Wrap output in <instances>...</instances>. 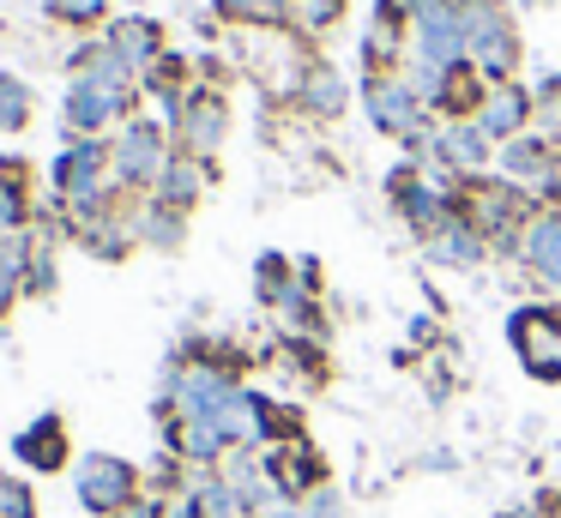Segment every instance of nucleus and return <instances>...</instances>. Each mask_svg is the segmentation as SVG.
<instances>
[{
  "instance_id": "nucleus-2",
  "label": "nucleus",
  "mask_w": 561,
  "mask_h": 518,
  "mask_svg": "<svg viewBox=\"0 0 561 518\" xmlns=\"http://www.w3.org/2000/svg\"><path fill=\"white\" fill-rule=\"evenodd\" d=\"M363 108L387 139L404 145V151H416V145L435 133V115L423 108V96L411 91L404 72H363Z\"/></svg>"
},
{
  "instance_id": "nucleus-11",
  "label": "nucleus",
  "mask_w": 561,
  "mask_h": 518,
  "mask_svg": "<svg viewBox=\"0 0 561 518\" xmlns=\"http://www.w3.org/2000/svg\"><path fill=\"white\" fill-rule=\"evenodd\" d=\"M428 260H435V265H453V272H471V265L489 260V241H483V229H477L465 211H453L447 223L428 235Z\"/></svg>"
},
{
  "instance_id": "nucleus-21",
  "label": "nucleus",
  "mask_w": 561,
  "mask_h": 518,
  "mask_svg": "<svg viewBox=\"0 0 561 518\" xmlns=\"http://www.w3.org/2000/svg\"><path fill=\"white\" fill-rule=\"evenodd\" d=\"M218 12H224V19H278V12H284V0H218Z\"/></svg>"
},
{
  "instance_id": "nucleus-19",
  "label": "nucleus",
  "mask_w": 561,
  "mask_h": 518,
  "mask_svg": "<svg viewBox=\"0 0 561 518\" xmlns=\"http://www.w3.org/2000/svg\"><path fill=\"white\" fill-rule=\"evenodd\" d=\"M284 12H290L296 31L320 36V31H332V24L344 19V0H284Z\"/></svg>"
},
{
  "instance_id": "nucleus-18",
  "label": "nucleus",
  "mask_w": 561,
  "mask_h": 518,
  "mask_svg": "<svg viewBox=\"0 0 561 518\" xmlns=\"http://www.w3.org/2000/svg\"><path fill=\"white\" fill-rule=\"evenodd\" d=\"M115 55H122L127 67H139V60H151V55H158V24H146V19H127V24H115Z\"/></svg>"
},
{
  "instance_id": "nucleus-8",
  "label": "nucleus",
  "mask_w": 561,
  "mask_h": 518,
  "mask_svg": "<svg viewBox=\"0 0 561 518\" xmlns=\"http://www.w3.org/2000/svg\"><path fill=\"white\" fill-rule=\"evenodd\" d=\"M513 260L531 272L537 289L561 296V211H531V223L519 229V253Z\"/></svg>"
},
{
  "instance_id": "nucleus-9",
  "label": "nucleus",
  "mask_w": 561,
  "mask_h": 518,
  "mask_svg": "<svg viewBox=\"0 0 561 518\" xmlns=\"http://www.w3.org/2000/svg\"><path fill=\"white\" fill-rule=\"evenodd\" d=\"M507 332H513V344H519L525 368H531L537 380H561V325L549 320L543 308H519L507 320Z\"/></svg>"
},
{
  "instance_id": "nucleus-6",
  "label": "nucleus",
  "mask_w": 561,
  "mask_h": 518,
  "mask_svg": "<svg viewBox=\"0 0 561 518\" xmlns=\"http://www.w3.org/2000/svg\"><path fill=\"white\" fill-rule=\"evenodd\" d=\"M79 500H85V513L122 518L127 506L139 500V470L115 452H91L85 464H79Z\"/></svg>"
},
{
  "instance_id": "nucleus-25",
  "label": "nucleus",
  "mask_w": 561,
  "mask_h": 518,
  "mask_svg": "<svg viewBox=\"0 0 561 518\" xmlns=\"http://www.w3.org/2000/svg\"><path fill=\"white\" fill-rule=\"evenodd\" d=\"M248 518H302V506H290V500H272V506H260V513H248Z\"/></svg>"
},
{
  "instance_id": "nucleus-20",
  "label": "nucleus",
  "mask_w": 561,
  "mask_h": 518,
  "mask_svg": "<svg viewBox=\"0 0 561 518\" xmlns=\"http://www.w3.org/2000/svg\"><path fill=\"white\" fill-rule=\"evenodd\" d=\"M0 518H37V500H31L25 482L0 476Z\"/></svg>"
},
{
  "instance_id": "nucleus-4",
  "label": "nucleus",
  "mask_w": 561,
  "mask_h": 518,
  "mask_svg": "<svg viewBox=\"0 0 561 518\" xmlns=\"http://www.w3.org/2000/svg\"><path fill=\"white\" fill-rule=\"evenodd\" d=\"M416 157H423V169H435V175H483L489 163H495V139H489L477 120H435V133H428L423 145H416Z\"/></svg>"
},
{
  "instance_id": "nucleus-13",
  "label": "nucleus",
  "mask_w": 561,
  "mask_h": 518,
  "mask_svg": "<svg viewBox=\"0 0 561 518\" xmlns=\"http://www.w3.org/2000/svg\"><path fill=\"white\" fill-rule=\"evenodd\" d=\"M115 163H122V175H127V181H158L163 169H170L163 133L151 127V120H134V127L122 133V151H115Z\"/></svg>"
},
{
  "instance_id": "nucleus-12",
  "label": "nucleus",
  "mask_w": 561,
  "mask_h": 518,
  "mask_svg": "<svg viewBox=\"0 0 561 518\" xmlns=\"http://www.w3.org/2000/svg\"><path fill=\"white\" fill-rule=\"evenodd\" d=\"M182 145L194 157H206V151H218L224 145V133H230V108H224V96L218 91H199V96H187L182 103Z\"/></svg>"
},
{
  "instance_id": "nucleus-17",
  "label": "nucleus",
  "mask_w": 561,
  "mask_h": 518,
  "mask_svg": "<svg viewBox=\"0 0 561 518\" xmlns=\"http://www.w3.org/2000/svg\"><path fill=\"white\" fill-rule=\"evenodd\" d=\"M158 193H163V205H170V211L194 205V193H199V163H194V157H170V169L158 175Z\"/></svg>"
},
{
  "instance_id": "nucleus-3",
  "label": "nucleus",
  "mask_w": 561,
  "mask_h": 518,
  "mask_svg": "<svg viewBox=\"0 0 561 518\" xmlns=\"http://www.w3.org/2000/svg\"><path fill=\"white\" fill-rule=\"evenodd\" d=\"M495 169L507 187H519L525 199H561V151L543 133H519V139L495 145Z\"/></svg>"
},
{
  "instance_id": "nucleus-14",
  "label": "nucleus",
  "mask_w": 561,
  "mask_h": 518,
  "mask_svg": "<svg viewBox=\"0 0 561 518\" xmlns=\"http://www.w3.org/2000/svg\"><path fill=\"white\" fill-rule=\"evenodd\" d=\"M296 96H302V108H308V115H327V120H332V115L344 108V96H351V84H344L332 67L308 60V67H302V79H296Z\"/></svg>"
},
{
  "instance_id": "nucleus-24",
  "label": "nucleus",
  "mask_w": 561,
  "mask_h": 518,
  "mask_svg": "<svg viewBox=\"0 0 561 518\" xmlns=\"http://www.w3.org/2000/svg\"><path fill=\"white\" fill-rule=\"evenodd\" d=\"M501 518H549V500L537 494V500H519V506H507Z\"/></svg>"
},
{
  "instance_id": "nucleus-7",
  "label": "nucleus",
  "mask_w": 561,
  "mask_h": 518,
  "mask_svg": "<svg viewBox=\"0 0 561 518\" xmlns=\"http://www.w3.org/2000/svg\"><path fill=\"white\" fill-rule=\"evenodd\" d=\"M266 476H272V488H278V500L302 506L314 488L332 482V470L308 440H290V446H266Z\"/></svg>"
},
{
  "instance_id": "nucleus-10",
  "label": "nucleus",
  "mask_w": 561,
  "mask_h": 518,
  "mask_svg": "<svg viewBox=\"0 0 561 518\" xmlns=\"http://www.w3.org/2000/svg\"><path fill=\"white\" fill-rule=\"evenodd\" d=\"M531 115H537V96L525 91V84H489V96L477 103V127L489 133L495 145H507V139H519V133H531Z\"/></svg>"
},
{
  "instance_id": "nucleus-23",
  "label": "nucleus",
  "mask_w": 561,
  "mask_h": 518,
  "mask_svg": "<svg viewBox=\"0 0 561 518\" xmlns=\"http://www.w3.org/2000/svg\"><path fill=\"white\" fill-rule=\"evenodd\" d=\"M423 7H428V0H375V12H380V19H399V24H411Z\"/></svg>"
},
{
  "instance_id": "nucleus-27",
  "label": "nucleus",
  "mask_w": 561,
  "mask_h": 518,
  "mask_svg": "<svg viewBox=\"0 0 561 518\" xmlns=\"http://www.w3.org/2000/svg\"><path fill=\"white\" fill-rule=\"evenodd\" d=\"M122 518H163V500H134Z\"/></svg>"
},
{
  "instance_id": "nucleus-16",
  "label": "nucleus",
  "mask_w": 561,
  "mask_h": 518,
  "mask_svg": "<svg viewBox=\"0 0 561 518\" xmlns=\"http://www.w3.org/2000/svg\"><path fill=\"white\" fill-rule=\"evenodd\" d=\"M187 494H194V513L199 518H248L242 494L224 482V470H199V476L187 482Z\"/></svg>"
},
{
  "instance_id": "nucleus-28",
  "label": "nucleus",
  "mask_w": 561,
  "mask_h": 518,
  "mask_svg": "<svg viewBox=\"0 0 561 518\" xmlns=\"http://www.w3.org/2000/svg\"><path fill=\"white\" fill-rule=\"evenodd\" d=\"M543 500H549V518H561V494H543Z\"/></svg>"
},
{
  "instance_id": "nucleus-5",
  "label": "nucleus",
  "mask_w": 561,
  "mask_h": 518,
  "mask_svg": "<svg viewBox=\"0 0 561 518\" xmlns=\"http://www.w3.org/2000/svg\"><path fill=\"white\" fill-rule=\"evenodd\" d=\"M411 60H423V67H440V72L471 67L459 0H428V7L411 19Z\"/></svg>"
},
{
  "instance_id": "nucleus-1",
  "label": "nucleus",
  "mask_w": 561,
  "mask_h": 518,
  "mask_svg": "<svg viewBox=\"0 0 561 518\" xmlns=\"http://www.w3.org/2000/svg\"><path fill=\"white\" fill-rule=\"evenodd\" d=\"M465 19V48H471V67L489 84H507L519 67V31H513V12L501 0H459Z\"/></svg>"
},
{
  "instance_id": "nucleus-22",
  "label": "nucleus",
  "mask_w": 561,
  "mask_h": 518,
  "mask_svg": "<svg viewBox=\"0 0 561 518\" xmlns=\"http://www.w3.org/2000/svg\"><path fill=\"white\" fill-rule=\"evenodd\" d=\"M344 513H351V506H344V494L332 488V482H327V488H314V494L302 500V518H344Z\"/></svg>"
},
{
  "instance_id": "nucleus-26",
  "label": "nucleus",
  "mask_w": 561,
  "mask_h": 518,
  "mask_svg": "<svg viewBox=\"0 0 561 518\" xmlns=\"http://www.w3.org/2000/svg\"><path fill=\"white\" fill-rule=\"evenodd\" d=\"M411 344H416V349L435 344V320H411Z\"/></svg>"
},
{
  "instance_id": "nucleus-15",
  "label": "nucleus",
  "mask_w": 561,
  "mask_h": 518,
  "mask_svg": "<svg viewBox=\"0 0 561 518\" xmlns=\"http://www.w3.org/2000/svg\"><path fill=\"white\" fill-rule=\"evenodd\" d=\"M19 458L37 470H61L67 464V434H61V416H43L19 434Z\"/></svg>"
}]
</instances>
